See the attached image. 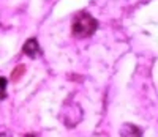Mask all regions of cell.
Wrapping results in <instances>:
<instances>
[{
	"mask_svg": "<svg viewBox=\"0 0 158 137\" xmlns=\"http://www.w3.org/2000/svg\"><path fill=\"white\" fill-rule=\"evenodd\" d=\"M98 27V22L92 18L89 13L81 11L74 16L73 21V27H71V32L76 38H87L90 35H94L95 30Z\"/></svg>",
	"mask_w": 158,
	"mask_h": 137,
	"instance_id": "obj_1",
	"label": "cell"
},
{
	"mask_svg": "<svg viewBox=\"0 0 158 137\" xmlns=\"http://www.w3.org/2000/svg\"><path fill=\"white\" fill-rule=\"evenodd\" d=\"M60 120L67 128H74L82 120V109L76 103H65L60 111Z\"/></svg>",
	"mask_w": 158,
	"mask_h": 137,
	"instance_id": "obj_2",
	"label": "cell"
},
{
	"mask_svg": "<svg viewBox=\"0 0 158 137\" xmlns=\"http://www.w3.org/2000/svg\"><path fill=\"white\" fill-rule=\"evenodd\" d=\"M24 54L27 57H30V58H35V57H38L40 54H41V49H40V44H38V41L35 39V38H30V39H27L25 41V44H24Z\"/></svg>",
	"mask_w": 158,
	"mask_h": 137,
	"instance_id": "obj_3",
	"label": "cell"
},
{
	"mask_svg": "<svg viewBox=\"0 0 158 137\" xmlns=\"http://www.w3.org/2000/svg\"><path fill=\"white\" fill-rule=\"evenodd\" d=\"M120 137H142V131L133 123H125L120 128Z\"/></svg>",
	"mask_w": 158,
	"mask_h": 137,
	"instance_id": "obj_4",
	"label": "cell"
},
{
	"mask_svg": "<svg viewBox=\"0 0 158 137\" xmlns=\"http://www.w3.org/2000/svg\"><path fill=\"white\" fill-rule=\"evenodd\" d=\"M24 71H25V66H24V65H19V66H16V68H15V71H13L11 80H15V82H16V80L21 77V74H22Z\"/></svg>",
	"mask_w": 158,
	"mask_h": 137,
	"instance_id": "obj_5",
	"label": "cell"
},
{
	"mask_svg": "<svg viewBox=\"0 0 158 137\" xmlns=\"http://www.w3.org/2000/svg\"><path fill=\"white\" fill-rule=\"evenodd\" d=\"M0 82H2V91H3V95H2V99H6V79L5 77H2L0 79Z\"/></svg>",
	"mask_w": 158,
	"mask_h": 137,
	"instance_id": "obj_6",
	"label": "cell"
},
{
	"mask_svg": "<svg viewBox=\"0 0 158 137\" xmlns=\"http://www.w3.org/2000/svg\"><path fill=\"white\" fill-rule=\"evenodd\" d=\"M25 137H36V135H33V134H27V135H25Z\"/></svg>",
	"mask_w": 158,
	"mask_h": 137,
	"instance_id": "obj_7",
	"label": "cell"
}]
</instances>
